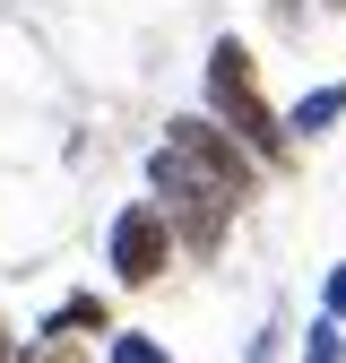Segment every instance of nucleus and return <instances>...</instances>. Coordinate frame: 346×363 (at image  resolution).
<instances>
[{"instance_id":"1","label":"nucleus","mask_w":346,"mask_h":363,"mask_svg":"<svg viewBox=\"0 0 346 363\" xmlns=\"http://www.w3.org/2000/svg\"><path fill=\"white\" fill-rule=\"evenodd\" d=\"M251 173H260V156L234 139L225 121H208V113H182V121H164V147L147 156L156 208L173 216V234H182L191 251H216V242H225L234 208L251 199Z\"/></svg>"},{"instance_id":"2","label":"nucleus","mask_w":346,"mask_h":363,"mask_svg":"<svg viewBox=\"0 0 346 363\" xmlns=\"http://www.w3.org/2000/svg\"><path fill=\"white\" fill-rule=\"evenodd\" d=\"M208 121H225L234 139L260 156V164H286V113H269V96H260V61L242 35H216L208 43Z\"/></svg>"},{"instance_id":"3","label":"nucleus","mask_w":346,"mask_h":363,"mask_svg":"<svg viewBox=\"0 0 346 363\" xmlns=\"http://www.w3.org/2000/svg\"><path fill=\"white\" fill-rule=\"evenodd\" d=\"M173 242H182L173 216H164L156 199H130V208L104 225V268H113L121 286H156L164 268H173Z\"/></svg>"},{"instance_id":"4","label":"nucleus","mask_w":346,"mask_h":363,"mask_svg":"<svg viewBox=\"0 0 346 363\" xmlns=\"http://www.w3.org/2000/svg\"><path fill=\"white\" fill-rule=\"evenodd\" d=\"M337 121H346V78L312 86V96H294V113H286V130H294V139H329Z\"/></svg>"},{"instance_id":"5","label":"nucleus","mask_w":346,"mask_h":363,"mask_svg":"<svg viewBox=\"0 0 346 363\" xmlns=\"http://www.w3.org/2000/svg\"><path fill=\"white\" fill-rule=\"evenodd\" d=\"M78 329H96V337H113V329H104V303H96V294H69V303H61V311H52V320H43L35 337H78Z\"/></svg>"},{"instance_id":"6","label":"nucleus","mask_w":346,"mask_h":363,"mask_svg":"<svg viewBox=\"0 0 346 363\" xmlns=\"http://www.w3.org/2000/svg\"><path fill=\"white\" fill-rule=\"evenodd\" d=\"M104 363H173V354H164L147 329H113V337H104Z\"/></svg>"},{"instance_id":"7","label":"nucleus","mask_w":346,"mask_h":363,"mask_svg":"<svg viewBox=\"0 0 346 363\" xmlns=\"http://www.w3.org/2000/svg\"><path fill=\"white\" fill-rule=\"evenodd\" d=\"M303 363H346V329L329 320V311H320L312 329H303Z\"/></svg>"},{"instance_id":"8","label":"nucleus","mask_w":346,"mask_h":363,"mask_svg":"<svg viewBox=\"0 0 346 363\" xmlns=\"http://www.w3.org/2000/svg\"><path fill=\"white\" fill-rule=\"evenodd\" d=\"M277 354H286V320L269 311V320L251 329V346H242V363H277Z\"/></svg>"},{"instance_id":"9","label":"nucleus","mask_w":346,"mask_h":363,"mask_svg":"<svg viewBox=\"0 0 346 363\" xmlns=\"http://www.w3.org/2000/svg\"><path fill=\"white\" fill-rule=\"evenodd\" d=\"M320 311L346 329V259H329V277H320Z\"/></svg>"},{"instance_id":"10","label":"nucleus","mask_w":346,"mask_h":363,"mask_svg":"<svg viewBox=\"0 0 346 363\" xmlns=\"http://www.w3.org/2000/svg\"><path fill=\"white\" fill-rule=\"evenodd\" d=\"M0 363H18V337H9V320H0Z\"/></svg>"},{"instance_id":"11","label":"nucleus","mask_w":346,"mask_h":363,"mask_svg":"<svg viewBox=\"0 0 346 363\" xmlns=\"http://www.w3.org/2000/svg\"><path fill=\"white\" fill-rule=\"evenodd\" d=\"M337 9H346V0H337Z\"/></svg>"}]
</instances>
